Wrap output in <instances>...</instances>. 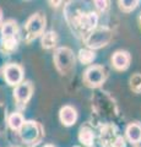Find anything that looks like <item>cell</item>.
<instances>
[{
    "instance_id": "7a4b0ae2",
    "label": "cell",
    "mask_w": 141,
    "mask_h": 147,
    "mask_svg": "<svg viewBox=\"0 0 141 147\" xmlns=\"http://www.w3.org/2000/svg\"><path fill=\"white\" fill-rule=\"evenodd\" d=\"M17 33H19V30H17V25L15 21L9 20L3 24L0 34H1V45L4 50L12 52L13 49H16Z\"/></svg>"
},
{
    "instance_id": "9c48e42d",
    "label": "cell",
    "mask_w": 141,
    "mask_h": 147,
    "mask_svg": "<svg viewBox=\"0 0 141 147\" xmlns=\"http://www.w3.org/2000/svg\"><path fill=\"white\" fill-rule=\"evenodd\" d=\"M75 26L79 27L81 31L90 33L91 31L96 28L98 24V15L96 12H87V13H81L76 17L75 20Z\"/></svg>"
},
{
    "instance_id": "e0dca14e",
    "label": "cell",
    "mask_w": 141,
    "mask_h": 147,
    "mask_svg": "<svg viewBox=\"0 0 141 147\" xmlns=\"http://www.w3.org/2000/svg\"><path fill=\"white\" fill-rule=\"evenodd\" d=\"M118 4H119V7L121 11L124 12H130L135 10L136 7L139 6L140 1H138V0H120V1H118Z\"/></svg>"
},
{
    "instance_id": "277c9868",
    "label": "cell",
    "mask_w": 141,
    "mask_h": 147,
    "mask_svg": "<svg viewBox=\"0 0 141 147\" xmlns=\"http://www.w3.org/2000/svg\"><path fill=\"white\" fill-rule=\"evenodd\" d=\"M112 39V31L108 28H94L87 33V37L85 38V43L88 49H98L111 42Z\"/></svg>"
},
{
    "instance_id": "ba28073f",
    "label": "cell",
    "mask_w": 141,
    "mask_h": 147,
    "mask_svg": "<svg viewBox=\"0 0 141 147\" xmlns=\"http://www.w3.org/2000/svg\"><path fill=\"white\" fill-rule=\"evenodd\" d=\"M32 93L33 86L28 81H22L20 85H17L13 88V98H15L17 105H20V107H25L26 103L32 97Z\"/></svg>"
},
{
    "instance_id": "8fae6325",
    "label": "cell",
    "mask_w": 141,
    "mask_h": 147,
    "mask_svg": "<svg viewBox=\"0 0 141 147\" xmlns=\"http://www.w3.org/2000/svg\"><path fill=\"white\" fill-rule=\"evenodd\" d=\"M59 118L64 126H71L77 120V112L71 105H64L59 112Z\"/></svg>"
},
{
    "instance_id": "cb8c5ba5",
    "label": "cell",
    "mask_w": 141,
    "mask_h": 147,
    "mask_svg": "<svg viewBox=\"0 0 141 147\" xmlns=\"http://www.w3.org/2000/svg\"><path fill=\"white\" fill-rule=\"evenodd\" d=\"M75 147H77V146H75Z\"/></svg>"
},
{
    "instance_id": "2e32d148",
    "label": "cell",
    "mask_w": 141,
    "mask_h": 147,
    "mask_svg": "<svg viewBox=\"0 0 141 147\" xmlns=\"http://www.w3.org/2000/svg\"><path fill=\"white\" fill-rule=\"evenodd\" d=\"M96 59V54L91 49H81L79 52V60L82 64H91Z\"/></svg>"
},
{
    "instance_id": "603a6c76",
    "label": "cell",
    "mask_w": 141,
    "mask_h": 147,
    "mask_svg": "<svg viewBox=\"0 0 141 147\" xmlns=\"http://www.w3.org/2000/svg\"><path fill=\"white\" fill-rule=\"evenodd\" d=\"M140 25H141V13H140Z\"/></svg>"
},
{
    "instance_id": "5bb4252c",
    "label": "cell",
    "mask_w": 141,
    "mask_h": 147,
    "mask_svg": "<svg viewBox=\"0 0 141 147\" xmlns=\"http://www.w3.org/2000/svg\"><path fill=\"white\" fill-rule=\"evenodd\" d=\"M58 42V36L55 32L49 31L45 32L42 34V38H40V44H42V48L44 49H52L57 45Z\"/></svg>"
},
{
    "instance_id": "ac0fdd59",
    "label": "cell",
    "mask_w": 141,
    "mask_h": 147,
    "mask_svg": "<svg viewBox=\"0 0 141 147\" xmlns=\"http://www.w3.org/2000/svg\"><path fill=\"white\" fill-rule=\"evenodd\" d=\"M130 88L135 93H141V74H135L130 77Z\"/></svg>"
},
{
    "instance_id": "3957f363",
    "label": "cell",
    "mask_w": 141,
    "mask_h": 147,
    "mask_svg": "<svg viewBox=\"0 0 141 147\" xmlns=\"http://www.w3.org/2000/svg\"><path fill=\"white\" fill-rule=\"evenodd\" d=\"M19 135L25 144L34 145L38 144V141L40 140V137L43 135V130L42 126L37 121L27 120L24 123V125L19 130Z\"/></svg>"
},
{
    "instance_id": "9a60e30c",
    "label": "cell",
    "mask_w": 141,
    "mask_h": 147,
    "mask_svg": "<svg viewBox=\"0 0 141 147\" xmlns=\"http://www.w3.org/2000/svg\"><path fill=\"white\" fill-rule=\"evenodd\" d=\"M79 140L80 142L86 147H92L93 146V140H94V135L91 129L82 126L80 129L79 132Z\"/></svg>"
},
{
    "instance_id": "4fadbf2b",
    "label": "cell",
    "mask_w": 141,
    "mask_h": 147,
    "mask_svg": "<svg viewBox=\"0 0 141 147\" xmlns=\"http://www.w3.org/2000/svg\"><path fill=\"white\" fill-rule=\"evenodd\" d=\"M24 123H25L24 115H22L21 113H19V112L11 113L10 115H9V118H7V125L10 126V129L13 130V131H19L21 129V126L24 125Z\"/></svg>"
},
{
    "instance_id": "6da1fadb",
    "label": "cell",
    "mask_w": 141,
    "mask_h": 147,
    "mask_svg": "<svg viewBox=\"0 0 141 147\" xmlns=\"http://www.w3.org/2000/svg\"><path fill=\"white\" fill-rule=\"evenodd\" d=\"M54 64H55L57 70L61 74V75H66L69 74L75 64V57L72 50L67 47H60L57 48L54 52Z\"/></svg>"
},
{
    "instance_id": "52a82bcc",
    "label": "cell",
    "mask_w": 141,
    "mask_h": 147,
    "mask_svg": "<svg viewBox=\"0 0 141 147\" xmlns=\"http://www.w3.org/2000/svg\"><path fill=\"white\" fill-rule=\"evenodd\" d=\"M6 84L16 87L24 81V69L19 64H7L3 70Z\"/></svg>"
},
{
    "instance_id": "7402d4cb",
    "label": "cell",
    "mask_w": 141,
    "mask_h": 147,
    "mask_svg": "<svg viewBox=\"0 0 141 147\" xmlns=\"http://www.w3.org/2000/svg\"><path fill=\"white\" fill-rule=\"evenodd\" d=\"M44 147H54V146H53V145H51V144H48V145H45Z\"/></svg>"
},
{
    "instance_id": "8992f818",
    "label": "cell",
    "mask_w": 141,
    "mask_h": 147,
    "mask_svg": "<svg viewBox=\"0 0 141 147\" xmlns=\"http://www.w3.org/2000/svg\"><path fill=\"white\" fill-rule=\"evenodd\" d=\"M106 80V70L101 65H91L84 74V81L90 87L101 86Z\"/></svg>"
},
{
    "instance_id": "ffe728a7",
    "label": "cell",
    "mask_w": 141,
    "mask_h": 147,
    "mask_svg": "<svg viewBox=\"0 0 141 147\" xmlns=\"http://www.w3.org/2000/svg\"><path fill=\"white\" fill-rule=\"evenodd\" d=\"M94 5H96V7L98 10L104 11V10H107V7H108V1H99V0H96V1H94Z\"/></svg>"
},
{
    "instance_id": "44dd1931",
    "label": "cell",
    "mask_w": 141,
    "mask_h": 147,
    "mask_svg": "<svg viewBox=\"0 0 141 147\" xmlns=\"http://www.w3.org/2000/svg\"><path fill=\"white\" fill-rule=\"evenodd\" d=\"M1 21H3V12L0 10V24H1Z\"/></svg>"
},
{
    "instance_id": "5b68a950",
    "label": "cell",
    "mask_w": 141,
    "mask_h": 147,
    "mask_svg": "<svg viewBox=\"0 0 141 147\" xmlns=\"http://www.w3.org/2000/svg\"><path fill=\"white\" fill-rule=\"evenodd\" d=\"M45 28V17L39 12H36L27 20L25 25L26 40H32L36 37L43 34Z\"/></svg>"
},
{
    "instance_id": "7c38bea8",
    "label": "cell",
    "mask_w": 141,
    "mask_h": 147,
    "mask_svg": "<svg viewBox=\"0 0 141 147\" xmlns=\"http://www.w3.org/2000/svg\"><path fill=\"white\" fill-rule=\"evenodd\" d=\"M125 136L129 142L133 145H138L141 142V124L139 123H131L126 126Z\"/></svg>"
},
{
    "instance_id": "30bf717a",
    "label": "cell",
    "mask_w": 141,
    "mask_h": 147,
    "mask_svg": "<svg viewBox=\"0 0 141 147\" xmlns=\"http://www.w3.org/2000/svg\"><path fill=\"white\" fill-rule=\"evenodd\" d=\"M130 61H131V57L128 52H125V50H118V52H115L112 57L113 66L119 71L126 70L130 65Z\"/></svg>"
},
{
    "instance_id": "d6986e66",
    "label": "cell",
    "mask_w": 141,
    "mask_h": 147,
    "mask_svg": "<svg viewBox=\"0 0 141 147\" xmlns=\"http://www.w3.org/2000/svg\"><path fill=\"white\" fill-rule=\"evenodd\" d=\"M109 147H125V139L121 136H117Z\"/></svg>"
}]
</instances>
